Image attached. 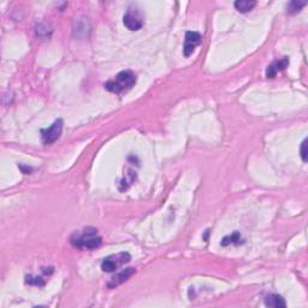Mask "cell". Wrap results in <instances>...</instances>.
I'll list each match as a JSON object with an SVG mask.
<instances>
[{
	"label": "cell",
	"mask_w": 308,
	"mask_h": 308,
	"mask_svg": "<svg viewBox=\"0 0 308 308\" xmlns=\"http://www.w3.org/2000/svg\"><path fill=\"white\" fill-rule=\"evenodd\" d=\"M70 242L72 247L80 250H93L101 246L102 237L95 228H85L82 231L75 232L70 237Z\"/></svg>",
	"instance_id": "1"
},
{
	"label": "cell",
	"mask_w": 308,
	"mask_h": 308,
	"mask_svg": "<svg viewBox=\"0 0 308 308\" xmlns=\"http://www.w3.org/2000/svg\"><path fill=\"white\" fill-rule=\"evenodd\" d=\"M135 83H136V75L130 70H125L116 75L112 80L107 81L105 83V88L111 93L122 94L124 92L130 91Z\"/></svg>",
	"instance_id": "2"
},
{
	"label": "cell",
	"mask_w": 308,
	"mask_h": 308,
	"mask_svg": "<svg viewBox=\"0 0 308 308\" xmlns=\"http://www.w3.org/2000/svg\"><path fill=\"white\" fill-rule=\"evenodd\" d=\"M131 260V255L128 252H121L118 254H112L104 259L101 263V269L105 272H115L120 267L124 266Z\"/></svg>",
	"instance_id": "3"
},
{
	"label": "cell",
	"mask_w": 308,
	"mask_h": 308,
	"mask_svg": "<svg viewBox=\"0 0 308 308\" xmlns=\"http://www.w3.org/2000/svg\"><path fill=\"white\" fill-rule=\"evenodd\" d=\"M123 23L129 31H139L145 24L143 13L139 9H129L125 15L123 16Z\"/></svg>",
	"instance_id": "4"
},
{
	"label": "cell",
	"mask_w": 308,
	"mask_h": 308,
	"mask_svg": "<svg viewBox=\"0 0 308 308\" xmlns=\"http://www.w3.org/2000/svg\"><path fill=\"white\" fill-rule=\"evenodd\" d=\"M63 120H57L50 128L42 129L41 130V139L45 145H51L56 142L61 137L62 131H63Z\"/></svg>",
	"instance_id": "5"
},
{
	"label": "cell",
	"mask_w": 308,
	"mask_h": 308,
	"mask_svg": "<svg viewBox=\"0 0 308 308\" xmlns=\"http://www.w3.org/2000/svg\"><path fill=\"white\" fill-rule=\"evenodd\" d=\"M201 35L196 31H188L185 37V46H183V56L189 57L195 51V48L201 44Z\"/></svg>",
	"instance_id": "6"
},
{
	"label": "cell",
	"mask_w": 308,
	"mask_h": 308,
	"mask_svg": "<svg viewBox=\"0 0 308 308\" xmlns=\"http://www.w3.org/2000/svg\"><path fill=\"white\" fill-rule=\"evenodd\" d=\"M135 272H136V270H135L134 267H128V269L125 270H122L121 272H118V274H116L112 278H111L107 286H109L110 289H113L116 288V286L123 284V283H125L132 275H135Z\"/></svg>",
	"instance_id": "7"
},
{
	"label": "cell",
	"mask_w": 308,
	"mask_h": 308,
	"mask_svg": "<svg viewBox=\"0 0 308 308\" xmlns=\"http://www.w3.org/2000/svg\"><path fill=\"white\" fill-rule=\"evenodd\" d=\"M289 66V58L288 57H283V58L274 61L266 69V77L272 78L275 77L278 72L284 71L286 67Z\"/></svg>",
	"instance_id": "8"
},
{
	"label": "cell",
	"mask_w": 308,
	"mask_h": 308,
	"mask_svg": "<svg viewBox=\"0 0 308 308\" xmlns=\"http://www.w3.org/2000/svg\"><path fill=\"white\" fill-rule=\"evenodd\" d=\"M265 305L267 307H274V308H285L286 302L280 295L277 294H271V295H267L265 297Z\"/></svg>",
	"instance_id": "9"
},
{
	"label": "cell",
	"mask_w": 308,
	"mask_h": 308,
	"mask_svg": "<svg viewBox=\"0 0 308 308\" xmlns=\"http://www.w3.org/2000/svg\"><path fill=\"white\" fill-rule=\"evenodd\" d=\"M234 6L240 12H249L256 6V1L255 0H237V1H235Z\"/></svg>",
	"instance_id": "10"
},
{
	"label": "cell",
	"mask_w": 308,
	"mask_h": 308,
	"mask_svg": "<svg viewBox=\"0 0 308 308\" xmlns=\"http://www.w3.org/2000/svg\"><path fill=\"white\" fill-rule=\"evenodd\" d=\"M135 178H136V174H135L132 170H129L126 174H124V177L122 178L121 183H120V190H125L131 185V183L134 182Z\"/></svg>",
	"instance_id": "11"
},
{
	"label": "cell",
	"mask_w": 308,
	"mask_h": 308,
	"mask_svg": "<svg viewBox=\"0 0 308 308\" xmlns=\"http://www.w3.org/2000/svg\"><path fill=\"white\" fill-rule=\"evenodd\" d=\"M241 243V236H240L239 232H234V234L229 235V236L224 237L223 241H221V246L226 247L229 245H240Z\"/></svg>",
	"instance_id": "12"
},
{
	"label": "cell",
	"mask_w": 308,
	"mask_h": 308,
	"mask_svg": "<svg viewBox=\"0 0 308 308\" xmlns=\"http://www.w3.org/2000/svg\"><path fill=\"white\" fill-rule=\"evenodd\" d=\"M307 1H291L288 5V12L289 13H297L301 11V9L304 6H306Z\"/></svg>",
	"instance_id": "13"
},
{
	"label": "cell",
	"mask_w": 308,
	"mask_h": 308,
	"mask_svg": "<svg viewBox=\"0 0 308 308\" xmlns=\"http://www.w3.org/2000/svg\"><path fill=\"white\" fill-rule=\"evenodd\" d=\"M26 283L27 284L36 285V286H44L45 285V280L42 279V277H36V276H27Z\"/></svg>",
	"instance_id": "14"
},
{
	"label": "cell",
	"mask_w": 308,
	"mask_h": 308,
	"mask_svg": "<svg viewBox=\"0 0 308 308\" xmlns=\"http://www.w3.org/2000/svg\"><path fill=\"white\" fill-rule=\"evenodd\" d=\"M300 155H301V159L304 160V163L307 161V139H305L301 143V148H300Z\"/></svg>",
	"instance_id": "15"
}]
</instances>
